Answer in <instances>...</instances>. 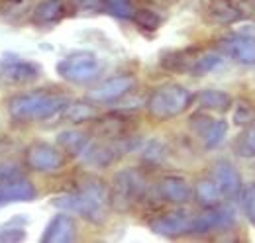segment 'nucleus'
Masks as SVG:
<instances>
[{"mask_svg":"<svg viewBox=\"0 0 255 243\" xmlns=\"http://www.w3.org/2000/svg\"><path fill=\"white\" fill-rule=\"evenodd\" d=\"M41 67L33 61L22 59L18 55L0 57V83L4 85H28L39 79Z\"/></svg>","mask_w":255,"mask_h":243,"instance_id":"0eeeda50","label":"nucleus"},{"mask_svg":"<svg viewBox=\"0 0 255 243\" xmlns=\"http://www.w3.org/2000/svg\"><path fill=\"white\" fill-rule=\"evenodd\" d=\"M208 18L214 24L230 26L244 18V10L234 0H210L208 4Z\"/></svg>","mask_w":255,"mask_h":243,"instance_id":"a211bd4d","label":"nucleus"},{"mask_svg":"<svg viewBox=\"0 0 255 243\" xmlns=\"http://www.w3.org/2000/svg\"><path fill=\"white\" fill-rule=\"evenodd\" d=\"M194 100V94L181 85H163L147 96V112L159 122L181 116Z\"/></svg>","mask_w":255,"mask_h":243,"instance_id":"7ed1b4c3","label":"nucleus"},{"mask_svg":"<svg viewBox=\"0 0 255 243\" xmlns=\"http://www.w3.org/2000/svg\"><path fill=\"white\" fill-rule=\"evenodd\" d=\"M192 216L187 210H171L161 212L149 220L151 232L159 234L163 238H179L185 234H191Z\"/></svg>","mask_w":255,"mask_h":243,"instance_id":"6e6552de","label":"nucleus"},{"mask_svg":"<svg viewBox=\"0 0 255 243\" xmlns=\"http://www.w3.org/2000/svg\"><path fill=\"white\" fill-rule=\"evenodd\" d=\"M98 6L106 14L114 16V18H120V20H131L135 10H137L133 0H100Z\"/></svg>","mask_w":255,"mask_h":243,"instance_id":"b1692460","label":"nucleus"},{"mask_svg":"<svg viewBox=\"0 0 255 243\" xmlns=\"http://www.w3.org/2000/svg\"><path fill=\"white\" fill-rule=\"evenodd\" d=\"M89 141H91V137L83 131H77V129H67V131H61L57 135V145L61 147V151L75 157V159H79L83 155Z\"/></svg>","mask_w":255,"mask_h":243,"instance_id":"412c9836","label":"nucleus"},{"mask_svg":"<svg viewBox=\"0 0 255 243\" xmlns=\"http://www.w3.org/2000/svg\"><path fill=\"white\" fill-rule=\"evenodd\" d=\"M210 179L216 182V186L222 192L224 198L232 200V198L240 196V192H242V177H240L238 169L230 161H224V159L216 161L212 165Z\"/></svg>","mask_w":255,"mask_h":243,"instance_id":"ddd939ff","label":"nucleus"},{"mask_svg":"<svg viewBox=\"0 0 255 243\" xmlns=\"http://www.w3.org/2000/svg\"><path fill=\"white\" fill-rule=\"evenodd\" d=\"M139 28H145V30H157L161 26V16L155 14L153 10H145V8H137L133 18H131Z\"/></svg>","mask_w":255,"mask_h":243,"instance_id":"cd10ccee","label":"nucleus"},{"mask_svg":"<svg viewBox=\"0 0 255 243\" xmlns=\"http://www.w3.org/2000/svg\"><path fill=\"white\" fill-rule=\"evenodd\" d=\"M220 49L242 65H255V35L252 33L234 31L224 35L220 39Z\"/></svg>","mask_w":255,"mask_h":243,"instance_id":"9d476101","label":"nucleus"},{"mask_svg":"<svg viewBox=\"0 0 255 243\" xmlns=\"http://www.w3.org/2000/svg\"><path fill=\"white\" fill-rule=\"evenodd\" d=\"M191 127L202 141L204 149H216L228 135V122L214 120L206 114H194L191 118Z\"/></svg>","mask_w":255,"mask_h":243,"instance_id":"1a4fd4ad","label":"nucleus"},{"mask_svg":"<svg viewBox=\"0 0 255 243\" xmlns=\"http://www.w3.org/2000/svg\"><path fill=\"white\" fill-rule=\"evenodd\" d=\"M254 118H255V110L252 104H248V102H240V104L236 106V112H234V122H236V123L244 125V123L254 122Z\"/></svg>","mask_w":255,"mask_h":243,"instance_id":"c756f323","label":"nucleus"},{"mask_svg":"<svg viewBox=\"0 0 255 243\" xmlns=\"http://www.w3.org/2000/svg\"><path fill=\"white\" fill-rule=\"evenodd\" d=\"M35 196H37V190L33 182L26 179L24 175L0 181V208L16 202H32L35 200Z\"/></svg>","mask_w":255,"mask_h":243,"instance_id":"4468645a","label":"nucleus"},{"mask_svg":"<svg viewBox=\"0 0 255 243\" xmlns=\"http://www.w3.org/2000/svg\"><path fill=\"white\" fill-rule=\"evenodd\" d=\"M232 224H234V212L230 208L214 206V208H206V212L192 216L191 234L202 236L210 232H224Z\"/></svg>","mask_w":255,"mask_h":243,"instance_id":"9b49d317","label":"nucleus"},{"mask_svg":"<svg viewBox=\"0 0 255 243\" xmlns=\"http://www.w3.org/2000/svg\"><path fill=\"white\" fill-rule=\"evenodd\" d=\"M69 102L71 100L61 92L41 89V91L18 92L10 96L6 108L12 120L20 123H32V122H45L49 118L61 116Z\"/></svg>","mask_w":255,"mask_h":243,"instance_id":"f03ea898","label":"nucleus"},{"mask_svg":"<svg viewBox=\"0 0 255 243\" xmlns=\"http://www.w3.org/2000/svg\"><path fill=\"white\" fill-rule=\"evenodd\" d=\"M133 89H135V77L118 75V77L104 81L102 85H98L93 91H89L87 98L93 102H114V100L126 96L128 92H131Z\"/></svg>","mask_w":255,"mask_h":243,"instance_id":"f8f14e48","label":"nucleus"},{"mask_svg":"<svg viewBox=\"0 0 255 243\" xmlns=\"http://www.w3.org/2000/svg\"><path fill=\"white\" fill-rule=\"evenodd\" d=\"M236 153L240 157H255V125H252L246 133H242L236 141Z\"/></svg>","mask_w":255,"mask_h":243,"instance_id":"bb28decb","label":"nucleus"},{"mask_svg":"<svg viewBox=\"0 0 255 243\" xmlns=\"http://www.w3.org/2000/svg\"><path fill=\"white\" fill-rule=\"evenodd\" d=\"M254 2H255V0H254Z\"/></svg>","mask_w":255,"mask_h":243,"instance_id":"7c9ffc66","label":"nucleus"},{"mask_svg":"<svg viewBox=\"0 0 255 243\" xmlns=\"http://www.w3.org/2000/svg\"><path fill=\"white\" fill-rule=\"evenodd\" d=\"M102 73V63L91 51H75L57 63V75L73 85H89Z\"/></svg>","mask_w":255,"mask_h":243,"instance_id":"39448f33","label":"nucleus"},{"mask_svg":"<svg viewBox=\"0 0 255 243\" xmlns=\"http://www.w3.org/2000/svg\"><path fill=\"white\" fill-rule=\"evenodd\" d=\"M192 196L196 198V202L202 206V208H214V206H220L222 202V192L218 190L216 182L212 179H202V181L196 182V186L192 188Z\"/></svg>","mask_w":255,"mask_h":243,"instance_id":"4be33fe9","label":"nucleus"},{"mask_svg":"<svg viewBox=\"0 0 255 243\" xmlns=\"http://www.w3.org/2000/svg\"><path fill=\"white\" fill-rule=\"evenodd\" d=\"M61 116H65L69 122H87L93 120L96 116V110L93 108V104H85V102H69L65 106V110L61 112Z\"/></svg>","mask_w":255,"mask_h":243,"instance_id":"a878e982","label":"nucleus"},{"mask_svg":"<svg viewBox=\"0 0 255 243\" xmlns=\"http://www.w3.org/2000/svg\"><path fill=\"white\" fill-rule=\"evenodd\" d=\"M51 204L63 212L77 214L93 224H102L108 218L110 192L102 181L87 177L85 181L77 182L73 190L55 196Z\"/></svg>","mask_w":255,"mask_h":243,"instance_id":"f257e3e1","label":"nucleus"},{"mask_svg":"<svg viewBox=\"0 0 255 243\" xmlns=\"http://www.w3.org/2000/svg\"><path fill=\"white\" fill-rule=\"evenodd\" d=\"M194 100L202 110H212V112H226L232 108V96L228 92L218 91V89H206L200 91Z\"/></svg>","mask_w":255,"mask_h":243,"instance_id":"aec40b11","label":"nucleus"},{"mask_svg":"<svg viewBox=\"0 0 255 243\" xmlns=\"http://www.w3.org/2000/svg\"><path fill=\"white\" fill-rule=\"evenodd\" d=\"M108 192L116 210H129L145 196V179L137 169H122L114 175Z\"/></svg>","mask_w":255,"mask_h":243,"instance_id":"20e7f679","label":"nucleus"},{"mask_svg":"<svg viewBox=\"0 0 255 243\" xmlns=\"http://www.w3.org/2000/svg\"><path fill=\"white\" fill-rule=\"evenodd\" d=\"M41 243H71L77 240V222L71 214H55L43 234H41Z\"/></svg>","mask_w":255,"mask_h":243,"instance_id":"2eb2a0df","label":"nucleus"},{"mask_svg":"<svg viewBox=\"0 0 255 243\" xmlns=\"http://www.w3.org/2000/svg\"><path fill=\"white\" fill-rule=\"evenodd\" d=\"M242 208L248 216V220L255 226V182L242 192Z\"/></svg>","mask_w":255,"mask_h":243,"instance_id":"c85d7f7f","label":"nucleus"},{"mask_svg":"<svg viewBox=\"0 0 255 243\" xmlns=\"http://www.w3.org/2000/svg\"><path fill=\"white\" fill-rule=\"evenodd\" d=\"M157 194L163 202L183 206L192 198V188L185 177L179 175H167L157 182Z\"/></svg>","mask_w":255,"mask_h":243,"instance_id":"dca6fc26","label":"nucleus"},{"mask_svg":"<svg viewBox=\"0 0 255 243\" xmlns=\"http://www.w3.org/2000/svg\"><path fill=\"white\" fill-rule=\"evenodd\" d=\"M131 127V122L122 116H110V118H100L96 120L95 131L100 137L106 139H122L126 137L128 131Z\"/></svg>","mask_w":255,"mask_h":243,"instance_id":"6ab92c4d","label":"nucleus"},{"mask_svg":"<svg viewBox=\"0 0 255 243\" xmlns=\"http://www.w3.org/2000/svg\"><path fill=\"white\" fill-rule=\"evenodd\" d=\"M26 240V220L12 218L10 222L0 224V243H18Z\"/></svg>","mask_w":255,"mask_h":243,"instance_id":"5701e85b","label":"nucleus"},{"mask_svg":"<svg viewBox=\"0 0 255 243\" xmlns=\"http://www.w3.org/2000/svg\"><path fill=\"white\" fill-rule=\"evenodd\" d=\"M65 153L61 147L47 141H33L24 151V165L35 173H59L65 167Z\"/></svg>","mask_w":255,"mask_h":243,"instance_id":"423d86ee","label":"nucleus"},{"mask_svg":"<svg viewBox=\"0 0 255 243\" xmlns=\"http://www.w3.org/2000/svg\"><path fill=\"white\" fill-rule=\"evenodd\" d=\"M222 65V55L220 53H198L196 59L191 67V75H208L214 69H218Z\"/></svg>","mask_w":255,"mask_h":243,"instance_id":"393cba45","label":"nucleus"},{"mask_svg":"<svg viewBox=\"0 0 255 243\" xmlns=\"http://www.w3.org/2000/svg\"><path fill=\"white\" fill-rule=\"evenodd\" d=\"M71 0H41L32 12V22L37 26H55L71 12Z\"/></svg>","mask_w":255,"mask_h":243,"instance_id":"f3484780","label":"nucleus"}]
</instances>
